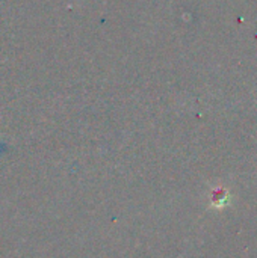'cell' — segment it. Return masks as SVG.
Wrapping results in <instances>:
<instances>
[{
  "label": "cell",
  "instance_id": "obj_1",
  "mask_svg": "<svg viewBox=\"0 0 257 258\" xmlns=\"http://www.w3.org/2000/svg\"><path fill=\"white\" fill-rule=\"evenodd\" d=\"M230 203V194L227 192V189L224 187H217L214 189L212 195H211V204L215 209H223L226 206H229Z\"/></svg>",
  "mask_w": 257,
  "mask_h": 258
}]
</instances>
